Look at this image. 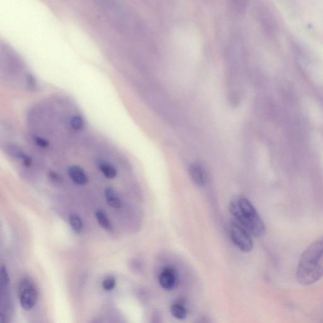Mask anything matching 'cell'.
<instances>
[{
	"mask_svg": "<svg viewBox=\"0 0 323 323\" xmlns=\"http://www.w3.org/2000/svg\"><path fill=\"white\" fill-rule=\"evenodd\" d=\"M323 277V235L303 252L296 271L297 280L303 285L315 284Z\"/></svg>",
	"mask_w": 323,
	"mask_h": 323,
	"instance_id": "cell-1",
	"label": "cell"
},
{
	"mask_svg": "<svg viewBox=\"0 0 323 323\" xmlns=\"http://www.w3.org/2000/svg\"><path fill=\"white\" fill-rule=\"evenodd\" d=\"M229 210L238 223L254 237L265 233V226L256 208L247 198L240 197L231 201Z\"/></svg>",
	"mask_w": 323,
	"mask_h": 323,
	"instance_id": "cell-2",
	"label": "cell"
},
{
	"mask_svg": "<svg viewBox=\"0 0 323 323\" xmlns=\"http://www.w3.org/2000/svg\"><path fill=\"white\" fill-rule=\"evenodd\" d=\"M20 302L23 310L33 308L38 301V291L33 282L29 279L21 281L18 287Z\"/></svg>",
	"mask_w": 323,
	"mask_h": 323,
	"instance_id": "cell-3",
	"label": "cell"
},
{
	"mask_svg": "<svg viewBox=\"0 0 323 323\" xmlns=\"http://www.w3.org/2000/svg\"><path fill=\"white\" fill-rule=\"evenodd\" d=\"M230 232L232 241L241 251L248 252L253 249L251 234L238 222L231 224Z\"/></svg>",
	"mask_w": 323,
	"mask_h": 323,
	"instance_id": "cell-4",
	"label": "cell"
},
{
	"mask_svg": "<svg viewBox=\"0 0 323 323\" xmlns=\"http://www.w3.org/2000/svg\"><path fill=\"white\" fill-rule=\"evenodd\" d=\"M159 282L162 288L166 290H171L177 286L178 276L175 269L167 267L161 271Z\"/></svg>",
	"mask_w": 323,
	"mask_h": 323,
	"instance_id": "cell-5",
	"label": "cell"
},
{
	"mask_svg": "<svg viewBox=\"0 0 323 323\" xmlns=\"http://www.w3.org/2000/svg\"><path fill=\"white\" fill-rule=\"evenodd\" d=\"M69 175L75 183L78 185H85L88 182V177L85 170L79 165L70 166Z\"/></svg>",
	"mask_w": 323,
	"mask_h": 323,
	"instance_id": "cell-6",
	"label": "cell"
},
{
	"mask_svg": "<svg viewBox=\"0 0 323 323\" xmlns=\"http://www.w3.org/2000/svg\"><path fill=\"white\" fill-rule=\"evenodd\" d=\"M189 174L194 182L198 186H203L206 182V175L203 168L200 165L194 164L189 168Z\"/></svg>",
	"mask_w": 323,
	"mask_h": 323,
	"instance_id": "cell-7",
	"label": "cell"
},
{
	"mask_svg": "<svg viewBox=\"0 0 323 323\" xmlns=\"http://www.w3.org/2000/svg\"><path fill=\"white\" fill-rule=\"evenodd\" d=\"M98 167H99L100 171L107 179H114L118 174L116 168L108 162L100 161L98 163Z\"/></svg>",
	"mask_w": 323,
	"mask_h": 323,
	"instance_id": "cell-8",
	"label": "cell"
},
{
	"mask_svg": "<svg viewBox=\"0 0 323 323\" xmlns=\"http://www.w3.org/2000/svg\"><path fill=\"white\" fill-rule=\"evenodd\" d=\"M107 203L110 207L118 208L121 206V201L117 196L115 190L111 187L107 188L105 190Z\"/></svg>",
	"mask_w": 323,
	"mask_h": 323,
	"instance_id": "cell-9",
	"label": "cell"
},
{
	"mask_svg": "<svg viewBox=\"0 0 323 323\" xmlns=\"http://www.w3.org/2000/svg\"><path fill=\"white\" fill-rule=\"evenodd\" d=\"M170 311L172 317L179 320L186 319L187 315H188L186 308L180 303L172 304L170 306Z\"/></svg>",
	"mask_w": 323,
	"mask_h": 323,
	"instance_id": "cell-10",
	"label": "cell"
},
{
	"mask_svg": "<svg viewBox=\"0 0 323 323\" xmlns=\"http://www.w3.org/2000/svg\"><path fill=\"white\" fill-rule=\"evenodd\" d=\"M95 217L98 222L103 228L109 232L113 231V227H112L111 222L109 221L104 212L100 210H97L95 213Z\"/></svg>",
	"mask_w": 323,
	"mask_h": 323,
	"instance_id": "cell-11",
	"label": "cell"
},
{
	"mask_svg": "<svg viewBox=\"0 0 323 323\" xmlns=\"http://www.w3.org/2000/svg\"><path fill=\"white\" fill-rule=\"evenodd\" d=\"M69 221L73 230L75 233L79 234L83 229V222L78 215L72 214L70 215Z\"/></svg>",
	"mask_w": 323,
	"mask_h": 323,
	"instance_id": "cell-12",
	"label": "cell"
},
{
	"mask_svg": "<svg viewBox=\"0 0 323 323\" xmlns=\"http://www.w3.org/2000/svg\"><path fill=\"white\" fill-rule=\"evenodd\" d=\"M70 125L74 130L81 131L84 127L83 119L80 116L72 117L70 121Z\"/></svg>",
	"mask_w": 323,
	"mask_h": 323,
	"instance_id": "cell-13",
	"label": "cell"
},
{
	"mask_svg": "<svg viewBox=\"0 0 323 323\" xmlns=\"http://www.w3.org/2000/svg\"><path fill=\"white\" fill-rule=\"evenodd\" d=\"M115 285L116 279L112 276H109V277L105 278L102 282V287L107 291H110V290L113 289Z\"/></svg>",
	"mask_w": 323,
	"mask_h": 323,
	"instance_id": "cell-14",
	"label": "cell"
},
{
	"mask_svg": "<svg viewBox=\"0 0 323 323\" xmlns=\"http://www.w3.org/2000/svg\"><path fill=\"white\" fill-rule=\"evenodd\" d=\"M1 283L2 289L7 287L9 284V276L8 271L4 266H1Z\"/></svg>",
	"mask_w": 323,
	"mask_h": 323,
	"instance_id": "cell-15",
	"label": "cell"
},
{
	"mask_svg": "<svg viewBox=\"0 0 323 323\" xmlns=\"http://www.w3.org/2000/svg\"><path fill=\"white\" fill-rule=\"evenodd\" d=\"M34 142L36 143L37 146L41 147V148L46 149L48 148L49 145H50V143L48 140L44 139V138L40 137H34Z\"/></svg>",
	"mask_w": 323,
	"mask_h": 323,
	"instance_id": "cell-16",
	"label": "cell"
},
{
	"mask_svg": "<svg viewBox=\"0 0 323 323\" xmlns=\"http://www.w3.org/2000/svg\"><path fill=\"white\" fill-rule=\"evenodd\" d=\"M21 160H22L23 165L27 168L31 167L32 163H33V161H32L31 157L27 155L25 153L22 156V158H21Z\"/></svg>",
	"mask_w": 323,
	"mask_h": 323,
	"instance_id": "cell-17",
	"label": "cell"
},
{
	"mask_svg": "<svg viewBox=\"0 0 323 323\" xmlns=\"http://www.w3.org/2000/svg\"><path fill=\"white\" fill-rule=\"evenodd\" d=\"M49 175H50V179L52 180L53 181L55 182H60L61 177L60 175L57 174V173H56L55 172H51L50 173V174H49Z\"/></svg>",
	"mask_w": 323,
	"mask_h": 323,
	"instance_id": "cell-18",
	"label": "cell"
},
{
	"mask_svg": "<svg viewBox=\"0 0 323 323\" xmlns=\"http://www.w3.org/2000/svg\"><path fill=\"white\" fill-rule=\"evenodd\" d=\"M27 80L28 83H29L28 84H29L30 88H34L35 86H36V81H35L34 77H32L31 76H29L28 77Z\"/></svg>",
	"mask_w": 323,
	"mask_h": 323,
	"instance_id": "cell-19",
	"label": "cell"
}]
</instances>
